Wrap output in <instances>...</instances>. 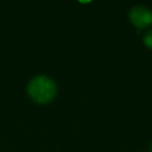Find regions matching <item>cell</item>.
I'll list each match as a JSON object with an SVG mask.
<instances>
[{
	"instance_id": "1",
	"label": "cell",
	"mask_w": 152,
	"mask_h": 152,
	"mask_svg": "<svg viewBox=\"0 0 152 152\" xmlns=\"http://www.w3.org/2000/svg\"><path fill=\"white\" fill-rule=\"evenodd\" d=\"M27 93L34 102L47 104L56 95V85L51 78L44 75L36 76L27 86Z\"/></svg>"
},
{
	"instance_id": "2",
	"label": "cell",
	"mask_w": 152,
	"mask_h": 152,
	"mask_svg": "<svg viewBox=\"0 0 152 152\" xmlns=\"http://www.w3.org/2000/svg\"><path fill=\"white\" fill-rule=\"evenodd\" d=\"M129 20L140 29L147 28L152 24V11L146 7H134L129 12Z\"/></svg>"
},
{
	"instance_id": "3",
	"label": "cell",
	"mask_w": 152,
	"mask_h": 152,
	"mask_svg": "<svg viewBox=\"0 0 152 152\" xmlns=\"http://www.w3.org/2000/svg\"><path fill=\"white\" fill-rule=\"evenodd\" d=\"M144 44L146 45V47L152 50V30L148 31L144 37Z\"/></svg>"
},
{
	"instance_id": "4",
	"label": "cell",
	"mask_w": 152,
	"mask_h": 152,
	"mask_svg": "<svg viewBox=\"0 0 152 152\" xmlns=\"http://www.w3.org/2000/svg\"><path fill=\"white\" fill-rule=\"evenodd\" d=\"M78 1L81 3H89V2H91L92 0H78Z\"/></svg>"
}]
</instances>
